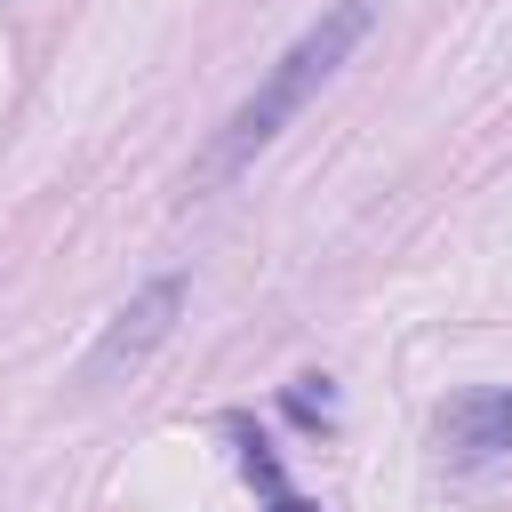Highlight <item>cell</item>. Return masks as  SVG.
Returning <instances> with one entry per match:
<instances>
[{
	"label": "cell",
	"mask_w": 512,
	"mask_h": 512,
	"mask_svg": "<svg viewBox=\"0 0 512 512\" xmlns=\"http://www.w3.org/2000/svg\"><path fill=\"white\" fill-rule=\"evenodd\" d=\"M376 8H384V0H328V8H320V16H312V24L264 64V80L224 112V128L200 144V160L184 168V192H192V200L224 192V184H232V176H240V168H248V160H256V152H264V144H272V136H280V128H288L328 80H336V64L368 40Z\"/></svg>",
	"instance_id": "6da1fadb"
},
{
	"label": "cell",
	"mask_w": 512,
	"mask_h": 512,
	"mask_svg": "<svg viewBox=\"0 0 512 512\" xmlns=\"http://www.w3.org/2000/svg\"><path fill=\"white\" fill-rule=\"evenodd\" d=\"M176 312H184V280H152V288H136V296L112 312V328L88 344V360H80V392H112V384H128V376L168 344Z\"/></svg>",
	"instance_id": "7a4b0ae2"
},
{
	"label": "cell",
	"mask_w": 512,
	"mask_h": 512,
	"mask_svg": "<svg viewBox=\"0 0 512 512\" xmlns=\"http://www.w3.org/2000/svg\"><path fill=\"white\" fill-rule=\"evenodd\" d=\"M440 448L456 464L512 456V392H464L456 408H440Z\"/></svg>",
	"instance_id": "3957f363"
},
{
	"label": "cell",
	"mask_w": 512,
	"mask_h": 512,
	"mask_svg": "<svg viewBox=\"0 0 512 512\" xmlns=\"http://www.w3.org/2000/svg\"><path fill=\"white\" fill-rule=\"evenodd\" d=\"M240 472L264 488V504H272V512H320L312 496H296V488L280 480V464H272V448H264V440H248V448H240Z\"/></svg>",
	"instance_id": "277c9868"
}]
</instances>
